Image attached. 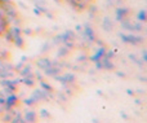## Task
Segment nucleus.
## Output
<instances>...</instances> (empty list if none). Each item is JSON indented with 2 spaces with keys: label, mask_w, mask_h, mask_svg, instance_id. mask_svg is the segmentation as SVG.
I'll use <instances>...</instances> for the list:
<instances>
[{
  "label": "nucleus",
  "mask_w": 147,
  "mask_h": 123,
  "mask_svg": "<svg viewBox=\"0 0 147 123\" xmlns=\"http://www.w3.org/2000/svg\"><path fill=\"white\" fill-rule=\"evenodd\" d=\"M41 87H43L44 90L49 91V92H51V91H52V87H49V84H48V83H44V82H41Z\"/></svg>",
  "instance_id": "7"
},
{
  "label": "nucleus",
  "mask_w": 147,
  "mask_h": 123,
  "mask_svg": "<svg viewBox=\"0 0 147 123\" xmlns=\"http://www.w3.org/2000/svg\"><path fill=\"white\" fill-rule=\"evenodd\" d=\"M105 29H107V30H111V26H110V21L109 20H107V18H106V20H105Z\"/></svg>",
  "instance_id": "8"
},
{
  "label": "nucleus",
  "mask_w": 147,
  "mask_h": 123,
  "mask_svg": "<svg viewBox=\"0 0 147 123\" xmlns=\"http://www.w3.org/2000/svg\"><path fill=\"white\" fill-rule=\"evenodd\" d=\"M38 65H39L40 67H43L44 70H45L47 67H49L52 64H51V61H49V60H47V58H41V60H39V61H38Z\"/></svg>",
  "instance_id": "1"
},
{
  "label": "nucleus",
  "mask_w": 147,
  "mask_h": 123,
  "mask_svg": "<svg viewBox=\"0 0 147 123\" xmlns=\"http://www.w3.org/2000/svg\"><path fill=\"white\" fill-rule=\"evenodd\" d=\"M41 116H43V118H48L49 114H48V111L47 110H41Z\"/></svg>",
  "instance_id": "9"
},
{
  "label": "nucleus",
  "mask_w": 147,
  "mask_h": 123,
  "mask_svg": "<svg viewBox=\"0 0 147 123\" xmlns=\"http://www.w3.org/2000/svg\"><path fill=\"white\" fill-rule=\"evenodd\" d=\"M127 13H128V9H121V8H120V9L116 10V18L119 21H121L123 17H125V16H127Z\"/></svg>",
  "instance_id": "5"
},
{
  "label": "nucleus",
  "mask_w": 147,
  "mask_h": 123,
  "mask_svg": "<svg viewBox=\"0 0 147 123\" xmlns=\"http://www.w3.org/2000/svg\"><path fill=\"white\" fill-rule=\"evenodd\" d=\"M84 30H85V34L86 36H88L90 40H94V35H93V30H92V27L89 25H85L84 26Z\"/></svg>",
  "instance_id": "3"
},
{
  "label": "nucleus",
  "mask_w": 147,
  "mask_h": 123,
  "mask_svg": "<svg viewBox=\"0 0 147 123\" xmlns=\"http://www.w3.org/2000/svg\"><path fill=\"white\" fill-rule=\"evenodd\" d=\"M25 117H26V118H23L25 121H27V122H32V121H35L36 114H35V111H26Z\"/></svg>",
  "instance_id": "4"
},
{
  "label": "nucleus",
  "mask_w": 147,
  "mask_h": 123,
  "mask_svg": "<svg viewBox=\"0 0 147 123\" xmlns=\"http://www.w3.org/2000/svg\"><path fill=\"white\" fill-rule=\"evenodd\" d=\"M23 31H25V33H27V35H31V30H30V29H25Z\"/></svg>",
  "instance_id": "10"
},
{
  "label": "nucleus",
  "mask_w": 147,
  "mask_h": 123,
  "mask_svg": "<svg viewBox=\"0 0 147 123\" xmlns=\"http://www.w3.org/2000/svg\"><path fill=\"white\" fill-rule=\"evenodd\" d=\"M137 18L140 21H146V12L145 10H141V12L137 14Z\"/></svg>",
  "instance_id": "6"
},
{
  "label": "nucleus",
  "mask_w": 147,
  "mask_h": 123,
  "mask_svg": "<svg viewBox=\"0 0 147 123\" xmlns=\"http://www.w3.org/2000/svg\"><path fill=\"white\" fill-rule=\"evenodd\" d=\"M12 43L13 44H16V46L17 47H23V39H22V36L21 35H17V36H14V38H13V40H12Z\"/></svg>",
  "instance_id": "2"
}]
</instances>
